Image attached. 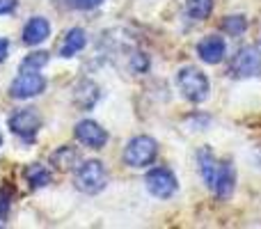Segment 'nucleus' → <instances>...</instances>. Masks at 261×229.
I'll list each match as a JSON object with an SVG mask.
<instances>
[{
  "mask_svg": "<svg viewBox=\"0 0 261 229\" xmlns=\"http://www.w3.org/2000/svg\"><path fill=\"white\" fill-rule=\"evenodd\" d=\"M176 87H179L181 94H184L190 104H204V101L208 99V92H211L206 73H202L195 67L179 69V73H176Z\"/></svg>",
  "mask_w": 261,
  "mask_h": 229,
  "instance_id": "obj_1",
  "label": "nucleus"
},
{
  "mask_svg": "<svg viewBox=\"0 0 261 229\" xmlns=\"http://www.w3.org/2000/svg\"><path fill=\"white\" fill-rule=\"evenodd\" d=\"M108 186V170L101 161H85L76 170V188L85 195H99Z\"/></svg>",
  "mask_w": 261,
  "mask_h": 229,
  "instance_id": "obj_2",
  "label": "nucleus"
},
{
  "mask_svg": "<svg viewBox=\"0 0 261 229\" xmlns=\"http://www.w3.org/2000/svg\"><path fill=\"white\" fill-rule=\"evenodd\" d=\"M158 156V144L149 135H135L133 140H128L126 149H124V163L128 167H149Z\"/></svg>",
  "mask_w": 261,
  "mask_h": 229,
  "instance_id": "obj_3",
  "label": "nucleus"
},
{
  "mask_svg": "<svg viewBox=\"0 0 261 229\" xmlns=\"http://www.w3.org/2000/svg\"><path fill=\"white\" fill-rule=\"evenodd\" d=\"M41 69H21L18 76L14 78L12 87H9V96L12 99H32V96H39L46 90V78L41 76Z\"/></svg>",
  "mask_w": 261,
  "mask_h": 229,
  "instance_id": "obj_4",
  "label": "nucleus"
},
{
  "mask_svg": "<svg viewBox=\"0 0 261 229\" xmlns=\"http://www.w3.org/2000/svg\"><path fill=\"white\" fill-rule=\"evenodd\" d=\"M9 129H12V133L18 135L21 140L32 142L35 135L39 133V129H41V115L37 113V108L16 110V113L9 117Z\"/></svg>",
  "mask_w": 261,
  "mask_h": 229,
  "instance_id": "obj_5",
  "label": "nucleus"
},
{
  "mask_svg": "<svg viewBox=\"0 0 261 229\" xmlns=\"http://www.w3.org/2000/svg\"><path fill=\"white\" fill-rule=\"evenodd\" d=\"M144 184H147V190L158 199H167L176 193L179 184H176V176L172 170L167 167H153V170L147 172L144 176Z\"/></svg>",
  "mask_w": 261,
  "mask_h": 229,
  "instance_id": "obj_6",
  "label": "nucleus"
},
{
  "mask_svg": "<svg viewBox=\"0 0 261 229\" xmlns=\"http://www.w3.org/2000/svg\"><path fill=\"white\" fill-rule=\"evenodd\" d=\"M261 73V53L254 46H243L239 53L234 55L229 67L231 78H250Z\"/></svg>",
  "mask_w": 261,
  "mask_h": 229,
  "instance_id": "obj_7",
  "label": "nucleus"
},
{
  "mask_svg": "<svg viewBox=\"0 0 261 229\" xmlns=\"http://www.w3.org/2000/svg\"><path fill=\"white\" fill-rule=\"evenodd\" d=\"M73 133H76L78 142L85 144V147H90V149H103L106 142H108V133H106V129L94 119L78 121Z\"/></svg>",
  "mask_w": 261,
  "mask_h": 229,
  "instance_id": "obj_8",
  "label": "nucleus"
},
{
  "mask_svg": "<svg viewBox=\"0 0 261 229\" xmlns=\"http://www.w3.org/2000/svg\"><path fill=\"white\" fill-rule=\"evenodd\" d=\"M225 53H227V44L222 37L218 35H208L204 37L202 41L197 44V55L202 62L206 64H218L225 60Z\"/></svg>",
  "mask_w": 261,
  "mask_h": 229,
  "instance_id": "obj_9",
  "label": "nucleus"
},
{
  "mask_svg": "<svg viewBox=\"0 0 261 229\" xmlns=\"http://www.w3.org/2000/svg\"><path fill=\"white\" fill-rule=\"evenodd\" d=\"M236 186V170L231 165V161H218V170H216V179H213V193L218 197H229L231 190Z\"/></svg>",
  "mask_w": 261,
  "mask_h": 229,
  "instance_id": "obj_10",
  "label": "nucleus"
},
{
  "mask_svg": "<svg viewBox=\"0 0 261 229\" xmlns=\"http://www.w3.org/2000/svg\"><path fill=\"white\" fill-rule=\"evenodd\" d=\"M48 37H50V23L44 16H32L23 28V44L28 46L44 44V39H48Z\"/></svg>",
  "mask_w": 261,
  "mask_h": 229,
  "instance_id": "obj_11",
  "label": "nucleus"
},
{
  "mask_svg": "<svg viewBox=\"0 0 261 229\" xmlns=\"http://www.w3.org/2000/svg\"><path fill=\"white\" fill-rule=\"evenodd\" d=\"M99 96H101L99 85L92 83V81H87V78H83V81L76 85V92H73V101H76V106L83 108V110L94 108V104L99 101Z\"/></svg>",
  "mask_w": 261,
  "mask_h": 229,
  "instance_id": "obj_12",
  "label": "nucleus"
},
{
  "mask_svg": "<svg viewBox=\"0 0 261 229\" xmlns=\"http://www.w3.org/2000/svg\"><path fill=\"white\" fill-rule=\"evenodd\" d=\"M85 44H87L85 30H81V28H71V30L67 32V37H64L62 46H60V55H62V58H73L76 53H81V50L85 48Z\"/></svg>",
  "mask_w": 261,
  "mask_h": 229,
  "instance_id": "obj_13",
  "label": "nucleus"
},
{
  "mask_svg": "<svg viewBox=\"0 0 261 229\" xmlns=\"http://www.w3.org/2000/svg\"><path fill=\"white\" fill-rule=\"evenodd\" d=\"M197 163H199V172H202V179L206 181L208 188H213V179H216V170H218V158L211 154V149L204 147L197 154Z\"/></svg>",
  "mask_w": 261,
  "mask_h": 229,
  "instance_id": "obj_14",
  "label": "nucleus"
},
{
  "mask_svg": "<svg viewBox=\"0 0 261 229\" xmlns=\"http://www.w3.org/2000/svg\"><path fill=\"white\" fill-rule=\"evenodd\" d=\"M78 151L73 147H69V144H64V147H60L58 151H53V156H50V165H55L58 170H71V167L78 165Z\"/></svg>",
  "mask_w": 261,
  "mask_h": 229,
  "instance_id": "obj_15",
  "label": "nucleus"
},
{
  "mask_svg": "<svg viewBox=\"0 0 261 229\" xmlns=\"http://www.w3.org/2000/svg\"><path fill=\"white\" fill-rule=\"evenodd\" d=\"M23 174H25L28 184H30L32 188H44V186L50 184V170H46V167L39 165V163H32V165H28Z\"/></svg>",
  "mask_w": 261,
  "mask_h": 229,
  "instance_id": "obj_16",
  "label": "nucleus"
},
{
  "mask_svg": "<svg viewBox=\"0 0 261 229\" xmlns=\"http://www.w3.org/2000/svg\"><path fill=\"white\" fill-rule=\"evenodd\" d=\"M186 12L195 21H206L213 12V0H186Z\"/></svg>",
  "mask_w": 261,
  "mask_h": 229,
  "instance_id": "obj_17",
  "label": "nucleus"
},
{
  "mask_svg": "<svg viewBox=\"0 0 261 229\" xmlns=\"http://www.w3.org/2000/svg\"><path fill=\"white\" fill-rule=\"evenodd\" d=\"M222 30L231 37H241L245 30H248V18L243 14H234V16H227L222 21Z\"/></svg>",
  "mask_w": 261,
  "mask_h": 229,
  "instance_id": "obj_18",
  "label": "nucleus"
},
{
  "mask_svg": "<svg viewBox=\"0 0 261 229\" xmlns=\"http://www.w3.org/2000/svg\"><path fill=\"white\" fill-rule=\"evenodd\" d=\"M46 62H48V53L46 50H35L21 62V69H41Z\"/></svg>",
  "mask_w": 261,
  "mask_h": 229,
  "instance_id": "obj_19",
  "label": "nucleus"
},
{
  "mask_svg": "<svg viewBox=\"0 0 261 229\" xmlns=\"http://www.w3.org/2000/svg\"><path fill=\"white\" fill-rule=\"evenodd\" d=\"M9 204H12V193L7 188H0V225H5L9 216Z\"/></svg>",
  "mask_w": 261,
  "mask_h": 229,
  "instance_id": "obj_20",
  "label": "nucleus"
},
{
  "mask_svg": "<svg viewBox=\"0 0 261 229\" xmlns=\"http://www.w3.org/2000/svg\"><path fill=\"white\" fill-rule=\"evenodd\" d=\"M101 3H106V0H73V7H78V9H94V7H99Z\"/></svg>",
  "mask_w": 261,
  "mask_h": 229,
  "instance_id": "obj_21",
  "label": "nucleus"
},
{
  "mask_svg": "<svg viewBox=\"0 0 261 229\" xmlns=\"http://www.w3.org/2000/svg\"><path fill=\"white\" fill-rule=\"evenodd\" d=\"M18 5V0H0V14H9L14 12Z\"/></svg>",
  "mask_w": 261,
  "mask_h": 229,
  "instance_id": "obj_22",
  "label": "nucleus"
},
{
  "mask_svg": "<svg viewBox=\"0 0 261 229\" xmlns=\"http://www.w3.org/2000/svg\"><path fill=\"white\" fill-rule=\"evenodd\" d=\"M7 50H9V41L5 37H0V62L7 58Z\"/></svg>",
  "mask_w": 261,
  "mask_h": 229,
  "instance_id": "obj_23",
  "label": "nucleus"
},
{
  "mask_svg": "<svg viewBox=\"0 0 261 229\" xmlns=\"http://www.w3.org/2000/svg\"><path fill=\"white\" fill-rule=\"evenodd\" d=\"M0 144H3V138H0Z\"/></svg>",
  "mask_w": 261,
  "mask_h": 229,
  "instance_id": "obj_24",
  "label": "nucleus"
}]
</instances>
